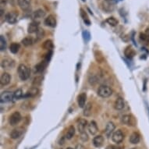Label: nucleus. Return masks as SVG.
Segmentation results:
<instances>
[{
  "mask_svg": "<svg viewBox=\"0 0 149 149\" xmlns=\"http://www.w3.org/2000/svg\"><path fill=\"white\" fill-rule=\"evenodd\" d=\"M17 72H18V76L21 80H27L30 77L31 71L28 67L24 64H20L18 68H17Z\"/></svg>",
  "mask_w": 149,
  "mask_h": 149,
  "instance_id": "1",
  "label": "nucleus"
},
{
  "mask_svg": "<svg viewBox=\"0 0 149 149\" xmlns=\"http://www.w3.org/2000/svg\"><path fill=\"white\" fill-rule=\"evenodd\" d=\"M113 91L110 87H108L107 85H102L98 87L97 94L99 97L103 98H108L111 95H113Z\"/></svg>",
  "mask_w": 149,
  "mask_h": 149,
  "instance_id": "2",
  "label": "nucleus"
},
{
  "mask_svg": "<svg viewBox=\"0 0 149 149\" xmlns=\"http://www.w3.org/2000/svg\"><path fill=\"white\" fill-rule=\"evenodd\" d=\"M13 98H14L13 93L9 91H3L0 95V102H1V103L10 102L13 101Z\"/></svg>",
  "mask_w": 149,
  "mask_h": 149,
  "instance_id": "3",
  "label": "nucleus"
},
{
  "mask_svg": "<svg viewBox=\"0 0 149 149\" xmlns=\"http://www.w3.org/2000/svg\"><path fill=\"white\" fill-rule=\"evenodd\" d=\"M121 124L124 125H126V126H133L135 125V119L132 115H129V114H126L121 117Z\"/></svg>",
  "mask_w": 149,
  "mask_h": 149,
  "instance_id": "4",
  "label": "nucleus"
},
{
  "mask_svg": "<svg viewBox=\"0 0 149 149\" xmlns=\"http://www.w3.org/2000/svg\"><path fill=\"white\" fill-rule=\"evenodd\" d=\"M22 116H21V113L19 112H14V113L10 116L9 119V123L10 124L11 126H16L21 122Z\"/></svg>",
  "mask_w": 149,
  "mask_h": 149,
  "instance_id": "5",
  "label": "nucleus"
},
{
  "mask_svg": "<svg viewBox=\"0 0 149 149\" xmlns=\"http://www.w3.org/2000/svg\"><path fill=\"white\" fill-rule=\"evenodd\" d=\"M124 133L122 132L121 130H117L114 131V133L112 135V140L113 142H115L116 144H119L124 141Z\"/></svg>",
  "mask_w": 149,
  "mask_h": 149,
  "instance_id": "6",
  "label": "nucleus"
},
{
  "mask_svg": "<svg viewBox=\"0 0 149 149\" xmlns=\"http://www.w3.org/2000/svg\"><path fill=\"white\" fill-rule=\"evenodd\" d=\"M1 67L4 69H12L15 67V62L13 59H10V58H5L1 62Z\"/></svg>",
  "mask_w": 149,
  "mask_h": 149,
  "instance_id": "7",
  "label": "nucleus"
},
{
  "mask_svg": "<svg viewBox=\"0 0 149 149\" xmlns=\"http://www.w3.org/2000/svg\"><path fill=\"white\" fill-rule=\"evenodd\" d=\"M17 17H18V14L15 12H10L5 14V21L8 23L13 24L17 21Z\"/></svg>",
  "mask_w": 149,
  "mask_h": 149,
  "instance_id": "8",
  "label": "nucleus"
},
{
  "mask_svg": "<svg viewBox=\"0 0 149 149\" xmlns=\"http://www.w3.org/2000/svg\"><path fill=\"white\" fill-rule=\"evenodd\" d=\"M45 25L50 27H56V20L53 15H49L44 21Z\"/></svg>",
  "mask_w": 149,
  "mask_h": 149,
  "instance_id": "9",
  "label": "nucleus"
},
{
  "mask_svg": "<svg viewBox=\"0 0 149 149\" xmlns=\"http://www.w3.org/2000/svg\"><path fill=\"white\" fill-rule=\"evenodd\" d=\"M39 30V23L38 21H32L31 23H29L28 27H27V32L29 34L37 33Z\"/></svg>",
  "mask_w": 149,
  "mask_h": 149,
  "instance_id": "10",
  "label": "nucleus"
},
{
  "mask_svg": "<svg viewBox=\"0 0 149 149\" xmlns=\"http://www.w3.org/2000/svg\"><path fill=\"white\" fill-rule=\"evenodd\" d=\"M10 80L11 76L10 75V73L5 72L1 75V77H0V84H1L2 86H6V85H8L10 83Z\"/></svg>",
  "mask_w": 149,
  "mask_h": 149,
  "instance_id": "11",
  "label": "nucleus"
},
{
  "mask_svg": "<svg viewBox=\"0 0 149 149\" xmlns=\"http://www.w3.org/2000/svg\"><path fill=\"white\" fill-rule=\"evenodd\" d=\"M115 128H116L115 124H113V122H108V124H107V125H106V130H105L106 136L107 137H110L111 135H113V134L114 133Z\"/></svg>",
  "mask_w": 149,
  "mask_h": 149,
  "instance_id": "12",
  "label": "nucleus"
},
{
  "mask_svg": "<svg viewBox=\"0 0 149 149\" xmlns=\"http://www.w3.org/2000/svg\"><path fill=\"white\" fill-rule=\"evenodd\" d=\"M86 100H87V95L86 93H81L78 95L77 97V103H78V106L80 108H84L86 106Z\"/></svg>",
  "mask_w": 149,
  "mask_h": 149,
  "instance_id": "13",
  "label": "nucleus"
},
{
  "mask_svg": "<svg viewBox=\"0 0 149 149\" xmlns=\"http://www.w3.org/2000/svg\"><path fill=\"white\" fill-rule=\"evenodd\" d=\"M87 129H88L89 133H90L91 134H92V135H95V134H97V132H98V130L97 124H96V122L94 120L91 121L90 123L88 124V125H87Z\"/></svg>",
  "mask_w": 149,
  "mask_h": 149,
  "instance_id": "14",
  "label": "nucleus"
},
{
  "mask_svg": "<svg viewBox=\"0 0 149 149\" xmlns=\"http://www.w3.org/2000/svg\"><path fill=\"white\" fill-rule=\"evenodd\" d=\"M39 92L38 88L37 87H32L31 88H30L27 93L25 94V95H23L24 98H32V97H35Z\"/></svg>",
  "mask_w": 149,
  "mask_h": 149,
  "instance_id": "15",
  "label": "nucleus"
},
{
  "mask_svg": "<svg viewBox=\"0 0 149 149\" xmlns=\"http://www.w3.org/2000/svg\"><path fill=\"white\" fill-rule=\"evenodd\" d=\"M45 12L42 10V9H38L36 11H34L32 14V19L34 20V21H36L37 20L41 19L45 17Z\"/></svg>",
  "mask_w": 149,
  "mask_h": 149,
  "instance_id": "16",
  "label": "nucleus"
},
{
  "mask_svg": "<svg viewBox=\"0 0 149 149\" xmlns=\"http://www.w3.org/2000/svg\"><path fill=\"white\" fill-rule=\"evenodd\" d=\"M47 64H48V62L46 60H44V61H41V62H39L38 64L34 67V71L37 73H39L43 72L45 69L46 68Z\"/></svg>",
  "mask_w": 149,
  "mask_h": 149,
  "instance_id": "17",
  "label": "nucleus"
},
{
  "mask_svg": "<svg viewBox=\"0 0 149 149\" xmlns=\"http://www.w3.org/2000/svg\"><path fill=\"white\" fill-rule=\"evenodd\" d=\"M104 143V137L102 135H97L93 139V144L96 148H101Z\"/></svg>",
  "mask_w": 149,
  "mask_h": 149,
  "instance_id": "18",
  "label": "nucleus"
},
{
  "mask_svg": "<svg viewBox=\"0 0 149 149\" xmlns=\"http://www.w3.org/2000/svg\"><path fill=\"white\" fill-rule=\"evenodd\" d=\"M135 54H136V52H135L134 49L130 45L126 47V49H124V55H125V56L127 59H132V58H134Z\"/></svg>",
  "mask_w": 149,
  "mask_h": 149,
  "instance_id": "19",
  "label": "nucleus"
},
{
  "mask_svg": "<svg viewBox=\"0 0 149 149\" xmlns=\"http://www.w3.org/2000/svg\"><path fill=\"white\" fill-rule=\"evenodd\" d=\"M87 121L86 119H81L77 122V130L79 131V133H83L85 131V128L87 126Z\"/></svg>",
  "mask_w": 149,
  "mask_h": 149,
  "instance_id": "20",
  "label": "nucleus"
},
{
  "mask_svg": "<svg viewBox=\"0 0 149 149\" xmlns=\"http://www.w3.org/2000/svg\"><path fill=\"white\" fill-rule=\"evenodd\" d=\"M141 141V136L137 132H134L130 136V142L133 144H137Z\"/></svg>",
  "mask_w": 149,
  "mask_h": 149,
  "instance_id": "21",
  "label": "nucleus"
},
{
  "mask_svg": "<svg viewBox=\"0 0 149 149\" xmlns=\"http://www.w3.org/2000/svg\"><path fill=\"white\" fill-rule=\"evenodd\" d=\"M114 106H115V108H116V110H122L124 108V106H125V102H124V98L119 97L116 100V102H115Z\"/></svg>",
  "mask_w": 149,
  "mask_h": 149,
  "instance_id": "22",
  "label": "nucleus"
},
{
  "mask_svg": "<svg viewBox=\"0 0 149 149\" xmlns=\"http://www.w3.org/2000/svg\"><path fill=\"white\" fill-rule=\"evenodd\" d=\"M23 134V130H22V129L21 128H16V129H13V130L11 131L10 133V137L12 139H17L19 138Z\"/></svg>",
  "mask_w": 149,
  "mask_h": 149,
  "instance_id": "23",
  "label": "nucleus"
},
{
  "mask_svg": "<svg viewBox=\"0 0 149 149\" xmlns=\"http://www.w3.org/2000/svg\"><path fill=\"white\" fill-rule=\"evenodd\" d=\"M31 0H18V5L23 10H26L31 5Z\"/></svg>",
  "mask_w": 149,
  "mask_h": 149,
  "instance_id": "24",
  "label": "nucleus"
},
{
  "mask_svg": "<svg viewBox=\"0 0 149 149\" xmlns=\"http://www.w3.org/2000/svg\"><path fill=\"white\" fill-rule=\"evenodd\" d=\"M21 49V45L16 42H13L10 45V51L13 54H16Z\"/></svg>",
  "mask_w": 149,
  "mask_h": 149,
  "instance_id": "25",
  "label": "nucleus"
},
{
  "mask_svg": "<svg viewBox=\"0 0 149 149\" xmlns=\"http://www.w3.org/2000/svg\"><path fill=\"white\" fill-rule=\"evenodd\" d=\"M80 16H81V18L83 19V21H84V23L86 24V25L87 26H90L91 25V21L90 20H89V18H88V16H87V13L85 12L83 9H80Z\"/></svg>",
  "mask_w": 149,
  "mask_h": 149,
  "instance_id": "26",
  "label": "nucleus"
},
{
  "mask_svg": "<svg viewBox=\"0 0 149 149\" xmlns=\"http://www.w3.org/2000/svg\"><path fill=\"white\" fill-rule=\"evenodd\" d=\"M21 43L23 44V45L26 47L31 46L34 43V40L32 37H26L21 41Z\"/></svg>",
  "mask_w": 149,
  "mask_h": 149,
  "instance_id": "27",
  "label": "nucleus"
},
{
  "mask_svg": "<svg viewBox=\"0 0 149 149\" xmlns=\"http://www.w3.org/2000/svg\"><path fill=\"white\" fill-rule=\"evenodd\" d=\"M91 110H92V105L91 103L88 102L87 104H86V106H84V116H90L91 114Z\"/></svg>",
  "mask_w": 149,
  "mask_h": 149,
  "instance_id": "28",
  "label": "nucleus"
},
{
  "mask_svg": "<svg viewBox=\"0 0 149 149\" xmlns=\"http://www.w3.org/2000/svg\"><path fill=\"white\" fill-rule=\"evenodd\" d=\"M75 134V128L73 126H69V128L67 129V134H66V138L67 140H70L73 137Z\"/></svg>",
  "mask_w": 149,
  "mask_h": 149,
  "instance_id": "29",
  "label": "nucleus"
},
{
  "mask_svg": "<svg viewBox=\"0 0 149 149\" xmlns=\"http://www.w3.org/2000/svg\"><path fill=\"white\" fill-rule=\"evenodd\" d=\"M53 42L50 39H48L46 41H45L42 45V47H43V49H46V50H49V51H51V49H53Z\"/></svg>",
  "mask_w": 149,
  "mask_h": 149,
  "instance_id": "30",
  "label": "nucleus"
},
{
  "mask_svg": "<svg viewBox=\"0 0 149 149\" xmlns=\"http://www.w3.org/2000/svg\"><path fill=\"white\" fill-rule=\"evenodd\" d=\"M106 23L109 24L110 26H112V27H116V26L118 25L119 21L115 17L111 16V17H108V18L106 19Z\"/></svg>",
  "mask_w": 149,
  "mask_h": 149,
  "instance_id": "31",
  "label": "nucleus"
},
{
  "mask_svg": "<svg viewBox=\"0 0 149 149\" xmlns=\"http://www.w3.org/2000/svg\"><path fill=\"white\" fill-rule=\"evenodd\" d=\"M41 82H42V77L41 76H37L34 78L33 82H32L33 87H38L39 85H41Z\"/></svg>",
  "mask_w": 149,
  "mask_h": 149,
  "instance_id": "32",
  "label": "nucleus"
},
{
  "mask_svg": "<svg viewBox=\"0 0 149 149\" xmlns=\"http://www.w3.org/2000/svg\"><path fill=\"white\" fill-rule=\"evenodd\" d=\"M13 97L15 98L16 100H19L20 98L23 97V91L21 88H19L17 90H16L13 92Z\"/></svg>",
  "mask_w": 149,
  "mask_h": 149,
  "instance_id": "33",
  "label": "nucleus"
},
{
  "mask_svg": "<svg viewBox=\"0 0 149 149\" xmlns=\"http://www.w3.org/2000/svg\"><path fill=\"white\" fill-rule=\"evenodd\" d=\"M6 49V41L5 38L2 35L0 37V50L3 51Z\"/></svg>",
  "mask_w": 149,
  "mask_h": 149,
  "instance_id": "34",
  "label": "nucleus"
},
{
  "mask_svg": "<svg viewBox=\"0 0 149 149\" xmlns=\"http://www.w3.org/2000/svg\"><path fill=\"white\" fill-rule=\"evenodd\" d=\"M83 38H84V40L85 42H88V41H90L91 39V34L90 32L88 31H83Z\"/></svg>",
  "mask_w": 149,
  "mask_h": 149,
  "instance_id": "35",
  "label": "nucleus"
},
{
  "mask_svg": "<svg viewBox=\"0 0 149 149\" xmlns=\"http://www.w3.org/2000/svg\"><path fill=\"white\" fill-rule=\"evenodd\" d=\"M140 39H141V41H142V42L145 44H149V38L145 34V33L140 34Z\"/></svg>",
  "mask_w": 149,
  "mask_h": 149,
  "instance_id": "36",
  "label": "nucleus"
},
{
  "mask_svg": "<svg viewBox=\"0 0 149 149\" xmlns=\"http://www.w3.org/2000/svg\"><path fill=\"white\" fill-rule=\"evenodd\" d=\"M80 139L82 140L83 141H88L89 137H88V134L86 133V131L83 132V133H80Z\"/></svg>",
  "mask_w": 149,
  "mask_h": 149,
  "instance_id": "37",
  "label": "nucleus"
},
{
  "mask_svg": "<svg viewBox=\"0 0 149 149\" xmlns=\"http://www.w3.org/2000/svg\"><path fill=\"white\" fill-rule=\"evenodd\" d=\"M36 34H37V36H38V39L42 38L44 37V35H45V32H44L43 29L39 28V30L38 31V32H37Z\"/></svg>",
  "mask_w": 149,
  "mask_h": 149,
  "instance_id": "38",
  "label": "nucleus"
},
{
  "mask_svg": "<svg viewBox=\"0 0 149 149\" xmlns=\"http://www.w3.org/2000/svg\"><path fill=\"white\" fill-rule=\"evenodd\" d=\"M106 149H120V148L116 146V145H108V146L106 147Z\"/></svg>",
  "mask_w": 149,
  "mask_h": 149,
  "instance_id": "39",
  "label": "nucleus"
},
{
  "mask_svg": "<svg viewBox=\"0 0 149 149\" xmlns=\"http://www.w3.org/2000/svg\"><path fill=\"white\" fill-rule=\"evenodd\" d=\"M75 149H84V147H83L81 144H77Z\"/></svg>",
  "mask_w": 149,
  "mask_h": 149,
  "instance_id": "40",
  "label": "nucleus"
},
{
  "mask_svg": "<svg viewBox=\"0 0 149 149\" xmlns=\"http://www.w3.org/2000/svg\"><path fill=\"white\" fill-rule=\"evenodd\" d=\"M145 34L149 38V28H147L146 30H145Z\"/></svg>",
  "mask_w": 149,
  "mask_h": 149,
  "instance_id": "41",
  "label": "nucleus"
},
{
  "mask_svg": "<svg viewBox=\"0 0 149 149\" xmlns=\"http://www.w3.org/2000/svg\"><path fill=\"white\" fill-rule=\"evenodd\" d=\"M67 149H73V148H67Z\"/></svg>",
  "mask_w": 149,
  "mask_h": 149,
  "instance_id": "42",
  "label": "nucleus"
},
{
  "mask_svg": "<svg viewBox=\"0 0 149 149\" xmlns=\"http://www.w3.org/2000/svg\"><path fill=\"white\" fill-rule=\"evenodd\" d=\"M106 1H108V2H111V1H113V0H106Z\"/></svg>",
  "mask_w": 149,
  "mask_h": 149,
  "instance_id": "43",
  "label": "nucleus"
},
{
  "mask_svg": "<svg viewBox=\"0 0 149 149\" xmlns=\"http://www.w3.org/2000/svg\"><path fill=\"white\" fill-rule=\"evenodd\" d=\"M83 1H84V2H85V1H86V0H83Z\"/></svg>",
  "mask_w": 149,
  "mask_h": 149,
  "instance_id": "44",
  "label": "nucleus"
},
{
  "mask_svg": "<svg viewBox=\"0 0 149 149\" xmlns=\"http://www.w3.org/2000/svg\"><path fill=\"white\" fill-rule=\"evenodd\" d=\"M131 149H136V148H131Z\"/></svg>",
  "mask_w": 149,
  "mask_h": 149,
  "instance_id": "45",
  "label": "nucleus"
}]
</instances>
